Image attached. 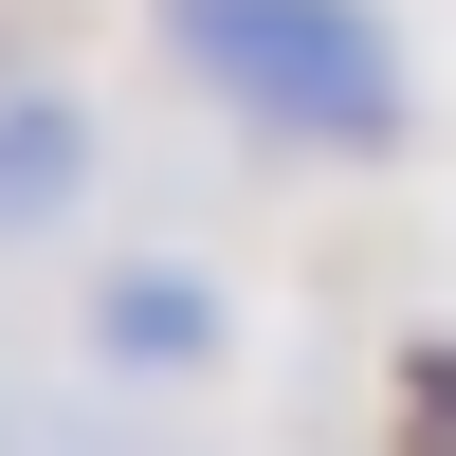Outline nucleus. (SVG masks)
<instances>
[{
	"instance_id": "2",
	"label": "nucleus",
	"mask_w": 456,
	"mask_h": 456,
	"mask_svg": "<svg viewBox=\"0 0 456 456\" xmlns=\"http://www.w3.org/2000/svg\"><path fill=\"white\" fill-rule=\"evenodd\" d=\"M110 329H128V365H201V347H219V311H201V292H165V274L110 292Z\"/></svg>"
},
{
	"instance_id": "1",
	"label": "nucleus",
	"mask_w": 456,
	"mask_h": 456,
	"mask_svg": "<svg viewBox=\"0 0 456 456\" xmlns=\"http://www.w3.org/2000/svg\"><path fill=\"white\" fill-rule=\"evenodd\" d=\"M165 37L274 146H329V165H384L402 146V37H384V0H165Z\"/></svg>"
}]
</instances>
